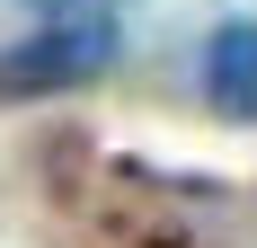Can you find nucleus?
Listing matches in <instances>:
<instances>
[{"mask_svg": "<svg viewBox=\"0 0 257 248\" xmlns=\"http://www.w3.org/2000/svg\"><path fill=\"white\" fill-rule=\"evenodd\" d=\"M204 98L222 124H257V18H222L204 36Z\"/></svg>", "mask_w": 257, "mask_h": 248, "instance_id": "obj_3", "label": "nucleus"}, {"mask_svg": "<svg viewBox=\"0 0 257 248\" xmlns=\"http://www.w3.org/2000/svg\"><path fill=\"white\" fill-rule=\"evenodd\" d=\"M18 9H45V18H71V9H124V0H18Z\"/></svg>", "mask_w": 257, "mask_h": 248, "instance_id": "obj_4", "label": "nucleus"}, {"mask_svg": "<svg viewBox=\"0 0 257 248\" xmlns=\"http://www.w3.org/2000/svg\"><path fill=\"white\" fill-rule=\"evenodd\" d=\"M115 53H124L115 9H71V18H45V27H27L18 45H0V106L89 89V80L115 71Z\"/></svg>", "mask_w": 257, "mask_h": 248, "instance_id": "obj_1", "label": "nucleus"}, {"mask_svg": "<svg viewBox=\"0 0 257 248\" xmlns=\"http://www.w3.org/2000/svg\"><path fill=\"white\" fill-rule=\"evenodd\" d=\"M186 204H213V186H169L142 160H106V222H115V239H133V248H195Z\"/></svg>", "mask_w": 257, "mask_h": 248, "instance_id": "obj_2", "label": "nucleus"}]
</instances>
